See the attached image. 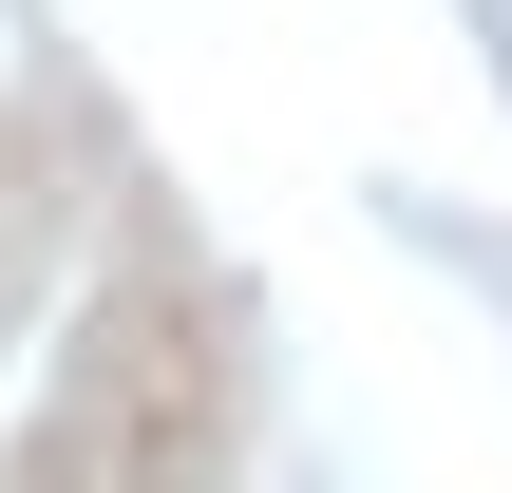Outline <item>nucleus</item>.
I'll return each mask as SVG.
<instances>
[]
</instances>
